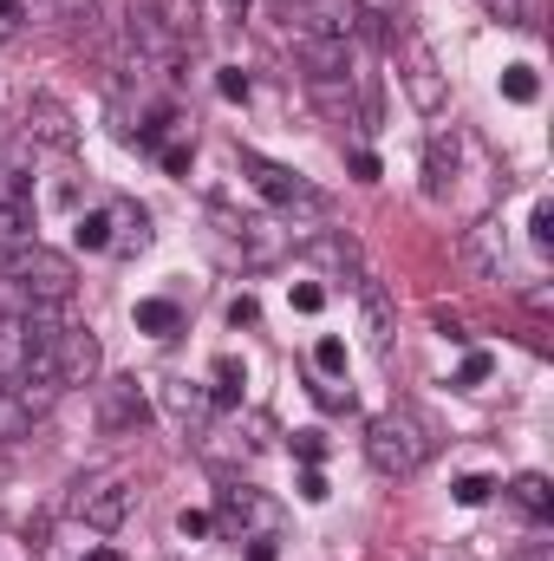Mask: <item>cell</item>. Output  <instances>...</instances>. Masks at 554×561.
<instances>
[{"instance_id": "obj_1", "label": "cell", "mask_w": 554, "mask_h": 561, "mask_svg": "<svg viewBox=\"0 0 554 561\" xmlns=\"http://www.w3.org/2000/svg\"><path fill=\"white\" fill-rule=\"evenodd\" d=\"M366 457L379 477H417V463L430 457V437L412 412H385V419L366 424Z\"/></svg>"}, {"instance_id": "obj_2", "label": "cell", "mask_w": 554, "mask_h": 561, "mask_svg": "<svg viewBox=\"0 0 554 561\" xmlns=\"http://www.w3.org/2000/svg\"><path fill=\"white\" fill-rule=\"evenodd\" d=\"M0 275L20 280V287H26V294H39V300H72V287H79L72 262H66L59 249H39V242L7 249V255H0Z\"/></svg>"}, {"instance_id": "obj_3", "label": "cell", "mask_w": 554, "mask_h": 561, "mask_svg": "<svg viewBox=\"0 0 554 561\" xmlns=\"http://www.w3.org/2000/svg\"><path fill=\"white\" fill-rule=\"evenodd\" d=\"M131 503H138V490H131L125 477H79V483H72V496H66V510H72L85 529H99V536L125 529Z\"/></svg>"}, {"instance_id": "obj_4", "label": "cell", "mask_w": 554, "mask_h": 561, "mask_svg": "<svg viewBox=\"0 0 554 561\" xmlns=\"http://www.w3.org/2000/svg\"><path fill=\"white\" fill-rule=\"evenodd\" d=\"M46 353H53L59 386H92L99 366H105V346H99V333H85V327H66L59 346H46Z\"/></svg>"}, {"instance_id": "obj_5", "label": "cell", "mask_w": 554, "mask_h": 561, "mask_svg": "<svg viewBox=\"0 0 554 561\" xmlns=\"http://www.w3.org/2000/svg\"><path fill=\"white\" fill-rule=\"evenodd\" d=\"M209 216L222 222V236H235V242H242V255H249L255 268H268L280 249H287V242H280V229L268 222V216H235L229 203H209Z\"/></svg>"}, {"instance_id": "obj_6", "label": "cell", "mask_w": 554, "mask_h": 561, "mask_svg": "<svg viewBox=\"0 0 554 561\" xmlns=\"http://www.w3.org/2000/svg\"><path fill=\"white\" fill-rule=\"evenodd\" d=\"M26 138L46 144V150H59V157H72V150H79V125H72V112H66L53 92H33V99H26Z\"/></svg>"}, {"instance_id": "obj_7", "label": "cell", "mask_w": 554, "mask_h": 561, "mask_svg": "<svg viewBox=\"0 0 554 561\" xmlns=\"http://www.w3.org/2000/svg\"><path fill=\"white\" fill-rule=\"evenodd\" d=\"M293 53H300V66H307V79H353V72H359V53H353V39H326V33H300V39H293Z\"/></svg>"}, {"instance_id": "obj_8", "label": "cell", "mask_w": 554, "mask_h": 561, "mask_svg": "<svg viewBox=\"0 0 554 561\" xmlns=\"http://www.w3.org/2000/svg\"><path fill=\"white\" fill-rule=\"evenodd\" d=\"M405 92H412V105L424 118H437L443 112V72H437V59H430V46L424 39H405Z\"/></svg>"}, {"instance_id": "obj_9", "label": "cell", "mask_w": 554, "mask_h": 561, "mask_svg": "<svg viewBox=\"0 0 554 561\" xmlns=\"http://www.w3.org/2000/svg\"><path fill=\"white\" fill-rule=\"evenodd\" d=\"M99 424L105 431H138V424H150V399H143L138 379H105L99 386Z\"/></svg>"}, {"instance_id": "obj_10", "label": "cell", "mask_w": 554, "mask_h": 561, "mask_svg": "<svg viewBox=\"0 0 554 561\" xmlns=\"http://www.w3.org/2000/svg\"><path fill=\"white\" fill-rule=\"evenodd\" d=\"M125 39L138 46V66H143V59H157V66H170V59L183 53V39L170 33V20H163L157 7H131V20H125Z\"/></svg>"}, {"instance_id": "obj_11", "label": "cell", "mask_w": 554, "mask_h": 561, "mask_svg": "<svg viewBox=\"0 0 554 561\" xmlns=\"http://www.w3.org/2000/svg\"><path fill=\"white\" fill-rule=\"evenodd\" d=\"M242 163H249V176H255V190H262L268 203H320V196H313L287 163H268L262 150H242Z\"/></svg>"}, {"instance_id": "obj_12", "label": "cell", "mask_w": 554, "mask_h": 561, "mask_svg": "<svg viewBox=\"0 0 554 561\" xmlns=\"http://www.w3.org/2000/svg\"><path fill=\"white\" fill-rule=\"evenodd\" d=\"M13 327H20V340H26V346H59V333H66L72 320H66V300H39V294H33V300L20 307V320H13Z\"/></svg>"}, {"instance_id": "obj_13", "label": "cell", "mask_w": 554, "mask_h": 561, "mask_svg": "<svg viewBox=\"0 0 554 561\" xmlns=\"http://www.w3.org/2000/svg\"><path fill=\"white\" fill-rule=\"evenodd\" d=\"M26 242H33V203L20 183H0V255L26 249Z\"/></svg>"}, {"instance_id": "obj_14", "label": "cell", "mask_w": 554, "mask_h": 561, "mask_svg": "<svg viewBox=\"0 0 554 561\" xmlns=\"http://www.w3.org/2000/svg\"><path fill=\"white\" fill-rule=\"evenodd\" d=\"M463 255H470V268H483V275L503 280V268H509V236H503V222H496V216L476 222L470 242H463Z\"/></svg>"}, {"instance_id": "obj_15", "label": "cell", "mask_w": 554, "mask_h": 561, "mask_svg": "<svg viewBox=\"0 0 554 561\" xmlns=\"http://www.w3.org/2000/svg\"><path fill=\"white\" fill-rule=\"evenodd\" d=\"M359 320H366V340L385 353L392 346V294H385V280L359 275Z\"/></svg>"}, {"instance_id": "obj_16", "label": "cell", "mask_w": 554, "mask_h": 561, "mask_svg": "<svg viewBox=\"0 0 554 561\" xmlns=\"http://www.w3.org/2000/svg\"><path fill=\"white\" fill-rule=\"evenodd\" d=\"M359 0H307V33H326V39H353L359 26Z\"/></svg>"}, {"instance_id": "obj_17", "label": "cell", "mask_w": 554, "mask_h": 561, "mask_svg": "<svg viewBox=\"0 0 554 561\" xmlns=\"http://www.w3.org/2000/svg\"><path fill=\"white\" fill-rule=\"evenodd\" d=\"M307 255H313L320 268H339V275L353 268V275H366V268H359V242H353L346 229H333V236H307Z\"/></svg>"}, {"instance_id": "obj_18", "label": "cell", "mask_w": 554, "mask_h": 561, "mask_svg": "<svg viewBox=\"0 0 554 561\" xmlns=\"http://www.w3.org/2000/svg\"><path fill=\"white\" fill-rule=\"evenodd\" d=\"M222 516H229V523H255L262 536L280 523L275 503H262V496H255V490H242V483H235V490H222Z\"/></svg>"}, {"instance_id": "obj_19", "label": "cell", "mask_w": 554, "mask_h": 561, "mask_svg": "<svg viewBox=\"0 0 554 561\" xmlns=\"http://www.w3.org/2000/svg\"><path fill=\"white\" fill-rule=\"evenodd\" d=\"M450 170H457V131H443V125H437V131H430V150H424V190L437 196Z\"/></svg>"}, {"instance_id": "obj_20", "label": "cell", "mask_w": 554, "mask_h": 561, "mask_svg": "<svg viewBox=\"0 0 554 561\" xmlns=\"http://www.w3.org/2000/svg\"><path fill=\"white\" fill-rule=\"evenodd\" d=\"M7 392H13V399L33 412V419H39V412H53V405H59V392H66V386H59L53 373H26V379H13Z\"/></svg>"}, {"instance_id": "obj_21", "label": "cell", "mask_w": 554, "mask_h": 561, "mask_svg": "<svg viewBox=\"0 0 554 561\" xmlns=\"http://www.w3.org/2000/svg\"><path fill=\"white\" fill-rule=\"evenodd\" d=\"M489 13H496L503 26H516V33H535V26L549 20V0H489Z\"/></svg>"}, {"instance_id": "obj_22", "label": "cell", "mask_w": 554, "mask_h": 561, "mask_svg": "<svg viewBox=\"0 0 554 561\" xmlns=\"http://www.w3.org/2000/svg\"><path fill=\"white\" fill-rule=\"evenodd\" d=\"M33 412H26V405H20V399H13V392H7V386H0V444H20V437H33Z\"/></svg>"}, {"instance_id": "obj_23", "label": "cell", "mask_w": 554, "mask_h": 561, "mask_svg": "<svg viewBox=\"0 0 554 561\" xmlns=\"http://www.w3.org/2000/svg\"><path fill=\"white\" fill-rule=\"evenodd\" d=\"M157 13L170 20L176 39H196V33H203V7H196V0H170V7H157Z\"/></svg>"}, {"instance_id": "obj_24", "label": "cell", "mask_w": 554, "mask_h": 561, "mask_svg": "<svg viewBox=\"0 0 554 561\" xmlns=\"http://www.w3.org/2000/svg\"><path fill=\"white\" fill-rule=\"evenodd\" d=\"M138 327L157 333V340H170V333H176V307H170V300H138Z\"/></svg>"}, {"instance_id": "obj_25", "label": "cell", "mask_w": 554, "mask_h": 561, "mask_svg": "<svg viewBox=\"0 0 554 561\" xmlns=\"http://www.w3.org/2000/svg\"><path fill=\"white\" fill-rule=\"evenodd\" d=\"M79 249H112V209H92V216H79Z\"/></svg>"}, {"instance_id": "obj_26", "label": "cell", "mask_w": 554, "mask_h": 561, "mask_svg": "<svg viewBox=\"0 0 554 561\" xmlns=\"http://www.w3.org/2000/svg\"><path fill=\"white\" fill-rule=\"evenodd\" d=\"M516 503H522L529 516H549V477H535V470L516 477Z\"/></svg>"}, {"instance_id": "obj_27", "label": "cell", "mask_w": 554, "mask_h": 561, "mask_svg": "<svg viewBox=\"0 0 554 561\" xmlns=\"http://www.w3.org/2000/svg\"><path fill=\"white\" fill-rule=\"evenodd\" d=\"M170 412L183 424H203V392L196 386H170Z\"/></svg>"}, {"instance_id": "obj_28", "label": "cell", "mask_w": 554, "mask_h": 561, "mask_svg": "<svg viewBox=\"0 0 554 561\" xmlns=\"http://www.w3.org/2000/svg\"><path fill=\"white\" fill-rule=\"evenodd\" d=\"M503 92H509L516 105H535V72H529V66H509V72H503Z\"/></svg>"}, {"instance_id": "obj_29", "label": "cell", "mask_w": 554, "mask_h": 561, "mask_svg": "<svg viewBox=\"0 0 554 561\" xmlns=\"http://www.w3.org/2000/svg\"><path fill=\"white\" fill-rule=\"evenodd\" d=\"M313 366H320L326 379H339V373H346V340H320V346H313Z\"/></svg>"}, {"instance_id": "obj_30", "label": "cell", "mask_w": 554, "mask_h": 561, "mask_svg": "<svg viewBox=\"0 0 554 561\" xmlns=\"http://www.w3.org/2000/svg\"><path fill=\"white\" fill-rule=\"evenodd\" d=\"M216 92L242 105V99H249V72H242V66H222V79H216Z\"/></svg>"}, {"instance_id": "obj_31", "label": "cell", "mask_w": 554, "mask_h": 561, "mask_svg": "<svg viewBox=\"0 0 554 561\" xmlns=\"http://www.w3.org/2000/svg\"><path fill=\"white\" fill-rule=\"evenodd\" d=\"M242 392V366L235 359H216V399H235Z\"/></svg>"}, {"instance_id": "obj_32", "label": "cell", "mask_w": 554, "mask_h": 561, "mask_svg": "<svg viewBox=\"0 0 554 561\" xmlns=\"http://www.w3.org/2000/svg\"><path fill=\"white\" fill-rule=\"evenodd\" d=\"M313 399H320L326 412H346V405H353V392H346L339 379H320V386H313Z\"/></svg>"}, {"instance_id": "obj_33", "label": "cell", "mask_w": 554, "mask_h": 561, "mask_svg": "<svg viewBox=\"0 0 554 561\" xmlns=\"http://www.w3.org/2000/svg\"><path fill=\"white\" fill-rule=\"evenodd\" d=\"M529 236H535V249H549V242H554V203H535V216H529Z\"/></svg>"}, {"instance_id": "obj_34", "label": "cell", "mask_w": 554, "mask_h": 561, "mask_svg": "<svg viewBox=\"0 0 554 561\" xmlns=\"http://www.w3.org/2000/svg\"><path fill=\"white\" fill-rule=\"evenodd\" d=\"M483 379H489V359H483V353H470V359H463V373H457V386H483Z\"/></svg>"}, {"instance_id": "obj_35", "label": "cell", "mask_w": 554, "mask_h": 561, "mask_svg": "<svg viewBox=\"0 0 554 561\" xmlns=\"http://www.w3.org/2000/svg\"><path fill=\"white\" fill-rule=\"evenodd\" d=\"M293 450H300L307 463H320V457H326V437H320V431H300V437H293Z\"/></svg>"}, {"instance_id": "obj_36", "label": "cell", "mask_w": 554, "mask_h": 561, "mask_svg": "<svg viewBox=\"0 0 554 561\" xmlns=\"http://www.w3.org/2000/svg\"><path fill=\"white\" fill-rule=\"evenodd\" d=\"M20 20H26V7H20V0H0V39H13Z\"/></svg>"}, {"instance_id": "obj_37", "label": "cell", "mask_w": 554, "mask_h": 561, "mask_svg": "<svg viewBox=\"0 0 554 561\" xmlns=\"http://www.w3.org/2000/svg\"><path fill=\"white\" fill-rule=\"evenodd\" d=\"M353 176H359V183H379V157H372V150H353Z\"/></svg>"}, {"instance_id": "obj_38", "label": "cell", "mask_w": 554, "mask_h": 561, "mask_svg": "<svg viewBox=\"0 0 554 561\" xmlns=\"http://www.w3.org/2000/svg\"><path fill=\"white\" fill-rule=\"evenodd\" d=\"M320 300H326V294H320L313 280H300V287H293V307H300V313H320Z\"/></svg>"}, {"instance_id": "obj_39", "label": "cell", "mask_w": 554, "mask_h": 561, "mask_svg": "<svg viewBox=\"0 0 554 561\" xmlns=\"http://www.w3.org/2000/svg\"><path fill=\"white\" fill-rule=\"evenodd\" d=\"M483 496H489V477H463L457 483V503H483Z\"/></svg>"}, {"instance_id": "obj_40", "label": "cell", "mask_w": 554, "mask_h": 561, "mask_svg": "<svg viewBox=\"0 0 554 561\" xmlns=\"http://www.w3.org/2000/svg\"><path fill=\"white\" fill-rule=\"evenodd\" d=\"M176 529L196 542V536H209V516H203V510H183V516H176Z\"/></svg>"}, {"instance_id": "obj_41", "label": "cell", "mask_w": 554, "mask_h": 561, "mask_svg": "<svg viewBox=\"0 0 554 561\" xmlns=\"http://www.w3.org/2000/svg\"><path fill=\"white\" fill-rule=\"evenodd\" d=\"M229 320H235V327H255V300H249V294H242V300H229Z\"/></svg>"}, {"instance_id": "obj_42", "label": "cell", "mask_w": 554, "mask_h": 561, "mask_svg": "<svg viewBox=\"0 0 554 561\" xmlns=\"http://www.w3.org/2000/svg\"><path fill=\"white\" fill-rule=\"evenodd\" d=\"M300 496H307V503H320V496H326V477H320V470H307V477H300Z\"/></svg>"}, {"instance_id": "obj_43", "label": "cell", "mask_w": 554, "mask_h": 561, "mask_svg": "<svg viewBox=\"0 0 554 561\" xmlns=\"http://www.w3.org/2000/svg\"><path fill=\"white\" fill-rule=\"evenodd\" d=\"M163 170H176V176H183V170H189V150H183V144H170V150H163Z\"/></svg>"}, {"instance_id": "obj_44", "label": "cell", "mask_w": 554, "mask_h": 561, "mask_svg": "<svg viewBox=\"0 0 554 561\" xmlns=\"http://www.w3.org/2000/svg\"><path fill=\"white\" fill-rule=\"evenodd\" d=\"M366 7H372V13H399V0H359V13H366Z\"/></svg>"}, {"instance_id": "obj_45", "label": "cell", "mask_w": 554, "mask_h": 561, "mask_svg": "<svg viewBox=\"0 0 554 561\" xmlns=\"http://www.w3.org/2000/svg\"><path fill=\"white\" fill-rule=\"evenodd\" d=\"M249 561H275V549H268V542H255V549H249Z\"/></svg>"}, {"instance_id": "obj_46", "label": "cell", "mask_w": 554, "mask_h": 561, "mask_svg": "<svg viewBox=\"0 0 554 561\" xmlns=\"http://www.w3.org/2000/svg\"><path fill=\"white\" fill-rule=\"evenodd\" d=\"M59 7H66V13H92V0H59Z\"/></svg>"}, {"instance_id": "obj_47", "label": "cell", "mask_w": 554, "mask_h": 561, "mask_svg": "<svg viewBox=\"0 0 554 561\" xmlns=\"http://www.w3.org/2000/svg\"><path fill=\"white\" fill-rule=\"evenodd\" d=\"M229 13H235V20H242V13H249V0H229Z\"/></svg>"}]
</instances>
